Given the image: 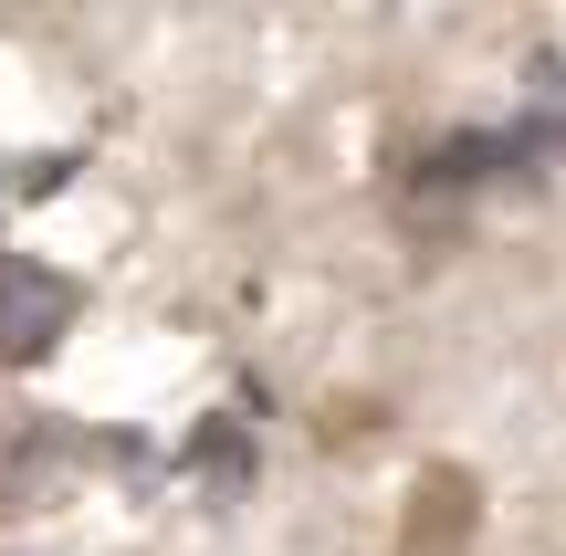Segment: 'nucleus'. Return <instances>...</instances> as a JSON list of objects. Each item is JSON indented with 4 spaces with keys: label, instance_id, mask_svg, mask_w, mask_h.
<instances>
[{
    "label": "nucleus",
    "instance_id": "1",
    "mask_svg": "<svg viewBox=\"0 0 566 556\" xmlns=\"http://www.w3.org/2000/svg\"><path fill=\"white\" fill-rule=\"evenodd\" d=\"M74 315H84L74 273L32 263V252H0V368H42L74 336Z\"/></svg>",
    "mask_w": 566,
    "mask_h": 556
}]
</instances>
